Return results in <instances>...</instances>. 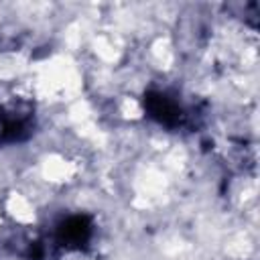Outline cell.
I'll list each match as a JSON object with an SVG mask.
<instances>
[{"mask_svg":"<svg viewBox=\"0 0 260 260\" xmlns=\"http://www.w3.org/2000/svg\"><path fill=\"white\" fill-rule=\"evenodd\" d=\"M91 236H93L91 217L81 213H71L57 223L53 234V246L65 250H81L85 244H89Z\"/></svg>","mask_w":260,"mask_h":260,"instance_id":"obj_3","label":"cell"},{"mask_svg":"<svg viewBox=\"0 0 260 260\" xmlns=\"http://www.w3.org/2000/svg\"><path fill=\"white\" fill-rule=\"evenodd\" d=\"M35 128L32 106L24 100H10L0 104V146L14 144L28 138Z\"/></svg>","mask_w":260,"mask_h":260,"instance_id":"obj_1","label":"cell"},{"mask_svg":"<svg viewBox=\"0 0 260 260\" xmlns=\"http://www.w3.org/2000/svg\"><path fill=\"white\" fill-rule=\"evenodd\" d=\"M148 116L167 128H183L189 120V108L169 91H152L146 98Z\"/></svg>","mask_w":260,"mask_h":260,"instance_id":"obj_2","label":"cell"}]
</instances>
